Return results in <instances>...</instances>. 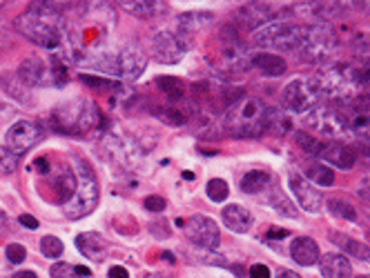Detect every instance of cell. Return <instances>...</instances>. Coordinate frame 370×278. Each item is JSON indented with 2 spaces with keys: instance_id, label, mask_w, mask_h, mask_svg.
<instances>
[{
  "instance_id": "6da1fadb",
  "label": "cell",
  "mask_w": 370,
  "mask_h": 278,
  "mask_svg": "<svg viewBox=\"0 0 370 278\" xmlns=\"http://www.w3.org/2000/svg\"><path fill=\"white\" fill-rule=\"evenodd\" d=\"M312 82L321 98H328V103L339 110L342 107L348 110L364 98V89L359 87L355 78L353 65H346V62H333V65L323 67Z\"/></svg>"
},
{
  "instance_id": "7a4b0ae2",
  "label": "cell",
  "mask_w": 370,
  "mask_h": 278,
  "mask_svg": "<svg viewBox=\"0 0 370 278\" xmlns=\"http://www.w3.org/2000/svg\"><path fill=\"white\" fill-rule=\"evenodd\" d=\"M54 5L43 3L27 9L16 18V29L36 45L45 49H56L62 42V18Z\"/></svg>"
},
{
  "instance_id": "3957f363",
  "label": "cell",
  "mask_w": 370,
  "mask_h": 278,
  "mask_svg": "<svg viewBox=\"0 0 370 278\" xmlns=\"http://www.w3.org/2000/svg\"><path fill=\"white\" fill-rule=\"evenodd\" d=\"M268 119L270 107L266 103L255 96H243L224 112V127L235 136L252 138L268 132Z\"/></svg>"
},
{
  "instance_id": "277c9868",
  "label": "cell",
  "mask_w": 370,
  "mask_h": 278,
  "mask_svg": "<svg viewBox=\"0 0 370 278\" xmlns=\"http://www.w3.org/2000/svg\"><path fill=\"white\" fill-rule=\"evenodd\" d=\"M101 125L103 116L99 107L87 98H72L51 112V127L65 136H87L94 130H101Z\"/></svg>"
},
{
  "instance_id": "5b68a950",
  "label": "cell",
  "mask_w": 370,
  "mask_h": 278,
  "mask_svg": "<svg viewBox=\"0 0 370 278\" xmlns=\"http://www.w3.org/2000/svg\"><path fill=\"white\" fill-rule=\"evenodd\" d=\"M303 125L308 127L310 134L321 138V141L342 143L346 138H353L351 127H348L344 110L335 105H317L310 112H305Z\"/></svg>"
},
{
  "instance_id": "8992f818",
  "label": "cell",
  "mask_w": 370,
  "mask_h": 278,
  "mask_svg": "<svg viewBox=\"0 0 370 278\" xmlns=\"http://www.w3.org/2000/svg\"><path fill=\"white\" fill-rule=\"evenodd\" d=\"M74 174H76V189H74V194L67 202H62V214L72 220H78V218H85L96 207L99 183L92 167L83 158L76 160V172Z\"/></svg>"
},
{
  "instance_id": "52a82bcc",
  "label": "cell",
  "mask_w": 370,
  "mask_h": 278,
  "mask_svg": "<svg viewBox=\"0 0 370 278\" xmlns=\"http://www.w3.org/2000/svg\"><path fill=\"white\" fill-rule=\"evenodd\" d=\"M294 141H297V145L303 149L305 154L319 158L321 163L330 165V167L353 169L355 163H357V152H353V149L344 143L321 141V138H317L308 132H297L294 134Z\"/></svg>"
},
{
  "instance_id": "ba28073f",
  "label": "cell",
  "mask_w": 370,
  "mask_h": 278,
  "mask_svg": "<svg viewBox=\"0 0 370 278\" xmlns=\"http://www.w3.org/2000/svg\"><path fill=\"white\" fill-rule=\"evenodd\" d=\"M303 38H305V27L288 23V20H274V23L261 27L255 34L257 45L274 51H299Z\"/></svg>"
},
{
  "instance_id": "9c48e42d",
  "label": "cell",
  "mask_w": 370,
  "mask_h": 278,
  "mask_svg": "<svg viewBox=\"0 0 370 278\" xmlns=\"http://www.w3.org/2000/svg\"><path fill=\"white\" fill-rule=\"evenodd\" d=\"M337 49H339V38L330 25H310L305 27V38L299 47V56L308 62H328Z\"/></svg>"
},
{
  "instance_id": "30bf717a",
  "label": "cell",
  "mask_w": 370,
  "mask_h": 278,
  "mask_svg": "<svg viewBox=\"0 0 370 278\" xmlns=\"http://www.w3.org/2000/svg\"><path fill=\"white\" fill-rule=\"evenodd\" d=\"M319 92H317L314 82L312 80H305V78H297L288 82L283 87V94H281V103L288 112H294V114H305L310 112L312 107L319 105Z\"/></svg>"
},
{
  "instance_id": "8fae6325",
  "label": "cell",
  "mask_w": 370,
  "mask_h": 278,
  "mask_svg": "<svg viewBox=\"0 0 370 278\" xmlns=\"http://www.w3.org/2000/svg\"><path fill=\"white\" fill-rule=\"evenodd\" d=\"M192 45V40L185 38L183 34H178V31L170 29V31H158V34L152 38V56L158 62H165V65H172V62H178L185 51Z\"/></svg>"
},
{
  "instance_id": "7c38bea8",
  "label": "cell",
  "mask_w": 370,
  "mask_h": 278,
  "mask_svg": "<svg viewBox=\"0 0 370 278\" xmlns=\"http://www.w3.org/2000/svg\"><path fill=\"white\" fill-rule=\"evenodd\" d=\"M43 127L34 121H18L7 130L5 134V141L7 147L12 149L16 156H23L27 154L31 147H36L40 141H43Z\"/></svg>"
},
{
  "instance_id": "4fadbf2b",
  "label": "cell",
  "mask_w": 370,
  "mask_h": 278,
  "mask_svg": "<svg viewBox=\"0 0 370 278\" xmlns=\"http://www.w3.org/2000/svg\"><path fill=\"white\" fill-rule=\"evenodd\" d=\"M185 236L194 245H201L205 250H215L221 243L219 225L210 216H201V214H196V216H192L185 223Z\"/></svg>"
},
{
  "instance_id": "5bb4252c",
  "label": "cell",
  "mask_w": 370,
  "mask_h": 278,
  "mask_svg": "<svg viewBox=\"0 0 370 278\" xmlns=\"http://www.w3.org/2000/svg\"><path fill=\"white\" fill-rule=\"evenodd\" d=\"M145 67L147 58L136 45H128L116 53V76H121L123 80H136L145 71Z\"/></svg>"
},
{
  "instance_id": "9a60e30c",
  "label": "cell",
  "mask_w": 370,
  "mask_h": 278,
  "mask_svg": "<svg viewBox=\"0 0 370 278\" xmlns=\"http://www.w3.org/2000/svg\"><path fill=\"white\" fill-rule=\"evenodd\" d=\"M288 185H290V189H292L294 198H297V202H299V205H301L305 211H310V214H319V211H321V207H323V196H321L319 189H314V187L310 185L308 178H303V176H299V174H290Z\"/></svg>"
},
{
  "instance_id": "2e32d148",
  "label": "cell",
  "mask_w": 370,
  "mask_h": 278,
  "mask_svg": "<svg viewBox=\"0 0 370 278\" xmlns=\"http://www.w3.org/2000/svg\"><path fill=\"white\" fill-rule=\"evenodd\" d=\"M103 149H105V152H110V158L114 160L116 165H121L125 169H130V167L134 169L136 163H139V158H141V154L136 152L134 145L130 141H125L123 136H114V134L105 136Z\"/></svg>"
},
{
  "instance_id": "e0dca14e",
  "label": "cell",
  "mask_w": 370,
  "mask_h": 278,
  "mask_svg": "<svg viewBox=\"0 0 370 278\" xmlns=\"http://www.w3.org/2000/svg\"><path fill=\"white\" fill-rule=\"evenodd\" d=\"M16 73L27 87H40V85H47V80H51V67L47 65V60L36 56H29L20 62Z\"/></svg>"
},
{
  "instance_id": "ac0fdd59",
  "label": "cell",
  "mask_w": 370,
  "mask_h": 278,
  "mask_svg": "<svg viewBox=\"0 0 370 278\" xmlns=\"http://www.w3.org/2000/svg\"><path fill=\"white\" fill-rule=\"evenodd\" d=\"M237 20L241 25L250 27V29L266 27V25H270V23L277 20V9H272L270 5H263V3H250V5L239 7Z\"/></svg>"
},
{
  "instance_id": "d6986e66",
  "label": "cell",
  "mask_w": 370,
  "mask_h": 278,
  "mask_svg": "<svg viewBox=\"0 0 370 278\" xmlns=\"http://www.w3.org/2000/svg\"><path fill=\"white\" fill-rule=\"evenodd\" d=\"M76 247H78V252L83 256H85V259L101 263V261L108 259L110 243L96 232H83V234H78V236H76Z\"/></svg>"
},
{
  "instance_id": "ffe728a7",
  "label": "cell",
  "mask_w": 370,
  "mask_h": 278,
  "mask_svg": "<svg viewBox=\"0 0 370 278\" xmlns=\"http://www.w3.org/2000/svg\"><path fill=\"white\" fill-rule=\"evenodd\" d=\"M290 254L294 263H299L301 267H310L314 263H319V245H317L312 238L308 236H299L292 241V247H290Z\"/></svg>"
},
{
  "instance_id": "44dd1931",
  "label": "cell",
  "mask_w": 370,
  "mask_h": 278,
  "mask_svg": "<svg viewBox=\"0 0 370 278\" xmlns=\"http://www.w3.org/2000/svg\"><path fill=\"white\" fill-rule=\"evenodd\" d=\"M321 267V276L323 278H351L353 276V267L351 261L342 254H326L319 259Z\"/></svg>"
},
{
  "instance_id": "7402d4cb",
  "label": "cell",
  "mask_w": 370,
  "mask_h": 278,
  "mask_svg": "<svg viewBox=\"0 0 370 278\" xmlns=\"http://www.w3.org/2000/svg\"><path fill=\"white\" fill-rule=\"evenodd\" d=\"M252 214L241 207V205H228L224 209V225L230 229V232H237V234H246L250 227H252Z\"/></svg>"
},
{
  "instance_id": "603a6c76",
  "label": "cell",
  "mask_w": 370,
  "mask_h": 278,
  "mask_svg": "<svg viewBox=\"0 0 370 278\" xmlns=\"http://www.w3.org/2000/svg\"><path fill=\"white\" fill-rule=\"evenodd\" d=\"M215 20V16L212 14H196V12H192V14H183V16H178L176 18V23H174V31H178V34H183L185 38H190L192 40L194 38V34L199 29H203L208 23H212Z\"/></svg>"
},
{
  "instance_id": "cb8c5ba5",
  "label": "cell",
  "mask_w": 370,
  "mask_h": 278,
  "mask_svg": "<svg viewBox=\"0 0 370 278\" xmlns=\"http://www.w3.org/2000/svg\"><path fill=\"white\" fill-rule=\"evenodd\" d=\"M299 7H303V9H297V14L308 16L312 20H319V25H328V20L342 14L344 5H339V3H305Z\"/></svg>"
},
{
  "instance_id": "d4e9b609",
  "label": "cell",
  "mask_w": 370,
  "mask_h": 278,
  "mask_svg": "<svg viewBox=\"0 0 370 278\" xmlns=\"http://www.w3.org/2000/svg\"><path fill=\"white\" fill-rule=\"evenodd\" d=\"M49 187L54 189V198L60 202H67L74 194V189H76V174L72 172V169H58L56 176L51 178Z\"/></svg>"
},
{
  "instance_id": "484cf974",
  "label": "cell",
  "mask_w": 370,
  "mask_h": 278,
  "mask_svg": "<svg viewBox=\"0 0 370 278\" xmlns=\"http://www.w3.org/2000/svg\"><path fill=\"white\" fill-rule=\"evenodd\" d=\"M0 87H3L5 92H7V96L9 98H14V101H18V103H31V94H29V87L27 85L20 80V76L18 73H14V71H7V73H0Z\"/></svg>"
},
{
  "instance_id": "4316f807",
  "label": "cell",
  "mask_w": 370,
  "mask_h": 278,
  "mask_svg": "<svg viewBox=\"0 0 370 278\" xmlns=\"http://www.w3.org/2000/svg\"><path fill=\"white\" fill-rule=\"evenodd\" d=\"M250 62H252V67L261 69L266 76H281V73H285V69H288V65H285V60L281 56L268 53V51L255 53V56L250 58Z\"/></svg>"
},
{
  "instance_id": "83f0119b",
  "label": "cell",
  "mask_w": 370,
  "mask_h": 278,
  "mask_svg": "<svg viewBox=\"0 0 370 278\" xmlns=\"http://www.w3.org/2000/svg\"><path fill=\"white\" fill-rule=\"evenodd\" d=\"M156 87L161 89L163 96H167V101L170 103H183L187 101L185 94H187V87L183 80H178L176 76H158L156 78Z\"/></svg>"
},
{
  "instance_id": "f1b7e54d",
  "label": "cell",
  "mask_w": 370,
  "mask_h": 278,
  "mask_svg": "<svg viewBox=\"0 0 370 278\" xmlns=\"http://www.w3.org/2000/svg\"><path fill=\"white\" fill-rule=\"evenodd\" d=\"M333 238H335V243L339 245V247H342L348 256H353V259H359V261L370 263V247H368L366 243L355 241V238H348V236H344V234H333Z\"/></svg>"
},
{
  "instance_id": "f546056e",
  "label": "cell",
  "mask_w": 370,
  "mask_h": 278,
  "mask_svg": "<svg viewBox=\"0 0 370 278\" xmlns=\"http://www.w3.org/2000/svg\"><path fill=\"white\" fill-rule=\"evenodd\" d=\"M272 185V176L268 172H261V169H255V172H248L241 178V189L246 194H259L266 187Z\"/></svg>"
},
{
  "instance_id": "4dcf8cb0",
  "label": "cell",
  "mask_w": 370,
  "mask_h": 278,
  "mask_svg": "<svg viewBox=\"0 0 370 278\" xmlns=\"http://www.w3.org/2000/svg\"><path fill=\"white\" fill-rule=\"evenodd\" d=\"M305 176H308L310 183L319 185V187H330L335 183V172L330 169V165L326 163H312L305 169Z\"/></svg>"
},
{
  "instance_id": "1f68e13d",
  "label": "cell",
  "mask_w": 370,
  "mask_h": 278,
  "mask_svg": "<svg viewBox=\"0 0 370 278\" xmlns=\"http://www.w3.org/2000/svg\"><path fill=\"white\" fill-rule=\"evenodd\" d=\"M328 209H330L335 216H339L344 220H357V209L351 200H346L344 196H328Z\"/></svg>"
},
{
  "instance_id": "d6a6232c",
  "label": "cell",
  "mask_w": 370,
  "mask_h": 278,
  "mask_svg": "<svg viewBox=\"0 0 370 278\" xmlns=\"http://www.w3.org/2000/svg\"><path fill=\"white\" fill-rule=\"evenodd\" d=\"M121 7H125L132 16H139V18H152L156 16L163 7L161 3H147V0H134V3H121Z\"/></svg>"
},
{
  "instance_id": "836d02e7",
  "label": "cell",
  "mask_w": 370,
  "mask_h": 278,
  "mask_svg": "<svg viewBox=\"0 0 370 278\" xmlns=\"http://www.w3.org/2000/svg\"><path fill=\"white\" fill-rule=\"evenodd\" d=\"M156 116L167 125H183L187 121V110H181L176 103H170L167 107H158Z\"/></svg>"
},
{
  "instance_id": "e575fe53",
  "label": "cell",
  "mask_w": 370,
  "mask_h": 278,
  "mask_svg": "<svg viewBox=\"0 0 370 278\" xmlns=\"http://www.w3.org/2000/svg\"><path fill=\"white\" fill-rule=\"evenodd\" d=\"M270 202H272V207L277 209L279 214H283V216H288V218H297V207H294L292 202H290L288 198H285L279 189H274V194H272Z\"/></svg>"
},
{
  "instance_id": "d590c367",
  "label": "cell",
  "mask_w": 370,
  "mask_h": 278,
  "mask_svg": "<svg viewBox=\"0 0 370 278\" xmlns=\"http://www.w3.org/2000/svg\"><path fill=\"white\" fill-rule=\"evenodd\" d=\"M205 191H208L210 200H215V202H224V200L228 198V194H230L228 183H226V180H221V178H212V180H210L208 187H205Z\"/></svg>"
},
{
  "instance_id": "8d00e7d4",
  "label": "cell",
  "mask_w": 370,
  "mask_h": 278,
  "mask_svg": "<svg viewBox=\"0 0 370 278\" xmlns=\"http://www.w3.org/2000/svg\"><path fill=\"white\" fill-rule=\"evenodd\" d=\"M18 158H20V156H16L7 145L0 147V174H12V172H16Z\"/></svg>"
},
{
  "instance_id": "74e56055",
  "label": "cell",
  "mask_w": 370,
  "mask_h": 278,
  "mask_svg": "<svg viewBox=\"0 0 370 278\" xmlns=\"http://www.w3.org/2000/svg\"><path fill=\"white\" fill-rule=\"evenodd\" d=\"M40 250L47 256V259H60L62 254V243L56 236H43L40 238Z\"/></svg>"
},
{
  "instance_id": "f35d334b",
  "label": "cell",
  "mask_w": 370,
  "mask_h": 278,
  "mask_svg": "<svg viewBox=\"0 0 370 278\" xmlns=\"http://www.w3.org/2000/svg\"><path fill=\"white\" fill-rule=\"evenodd\" d=\"M49 274H51V278H81L78 270L69 263H54Z\"/></svg>"
},
{
  "instance_id": "ab89813d",
  "label": "cell",
  "mask_w": 370,
  "mask_h": 278,
  "mask_svg": "<svg viewBox=\"0 0 370 278\" xmlns=\"http://www.w3.org/2000/svg\"><path fill=\"white\" fill-rule=\"evenodd\" d=\"M5 256H7V261H9V263L18 265V263H23V261L27 259V252H25V247H23V245L12 243V245H7Z\"/></svg>"
},
{
  "instance_id": "60d3db41",
  "label": "cell",
  "mask_w": 370,
  "mask_h": 278,
  "mask_svg": "<svg viewBox=\"0 0 370 278\" xmlns=\"http://www.w3.org/2000/svg\"><path fill=\"white\" fill-rule=\"evenodd\" d=\"M85 85H90V87H96V89H116L119 85H116L114 80H105V78H96V76H87V73H81L78 76Z\"/></svg>"
},
{
  "instance_id": "b9f144b4",
  "label": "cell",
  "mask_w": 370,
  "mask_h": 278,
  "mask_svg": "<svg viewBox=\"0 0 370 278\" xmlns=\"http://www.w3.org/2000/svg\"><path fill=\"white\" fill-rule=\"evenodd\" d=\"M165 205L167 202L161 196H147L145 198V209H150V211H163Z\"/></svg>"
},
{
  "instance_id": "7bdbcfd3",
  "label": "cell",
  "mask_w": 370,
  "mask_h": 278,
  "mask_svg": "<svg viewBox=\"0 0 370 278\" xmlns=\"http://www.w3.org/2000/svg\"><path fill=\"white\" fill-rule=\"evenodd\" d=\"M250 278H270V270L266 265H252L250 267Z\"/></svg>"
},
{
  "instance_id": "ee69618b",
  "label": "cell",
  "mask_w": 370,
  "mask_h": 278,
  "mask_svg": "<svg viewBox=\"0 0 370 278\" xmlns=\"http://www.w3.org/2000/svg\"><path fill=\"white\" fill-rule=\"evenodd\" d=\"M359 196L370 202V174L362 180V183H359Z\"/></svg>"
},
{
  "instance_id": "f6af8a7d",
  "label": "cell",
  "mask_w": 370,
  "mask_h": 278,
  "mask_svg": "<svg viewBox=\"0 0 370 278\" xmlns=\"http://www.w3.org/2000/svg\"><path fill=\"white\" fill-rule=\"evenodd\" d=\"M18 220H20V225L27 227V229H36L38 227V220L31 216V214H23V216H20Z\"/></svg>"
},
{
  "instance_id": "bcb514c9",
  "label": "cell",
  "mask_w": 370,
  "mask_h": 278,
  "mask_svg": "<svg viewBox=\"0 0 370 278\" xmlns=\"http://www.w3.org/2000/svg\"><path fill=\"white\" fill-rule=\"evenodd\" d=\"M110 278H128V270L121 267V265H116V267H112V270H110Z\"/></svg>"
},
{
  "instance_id": "7dc6e473",
  "label": "cell",
  "mask_w": 370,
  "mask_h": 278,
  "mask_svg": "<svg viewBox=\"0 0 370 278\" xmlns=\"http://www.w3.org/2000/svg\"><path fill=\"white\" fill-rule=\"evenodd\" d=\"M9 232V216L5 211H0V236Z\"/></svg>"
},
{
  "instance_id": "c3c4849f",
  "label": "cell",
  "mask_w": 370,
  "mask_h": 278,
  "mask_svg": "<svg viewBox=\"0 0 370 278\" xmlns=\"http://www.w3.org/2000/svg\"><path fill=\"white\" fill-rule=\"evenodd\" d=\"M274 278H301V276L297 272H292V270H279Z\"/></svg>"
},
{
  "instance_id": "681fc988",
  "label": "cell",
  "mask_w": 370,
  "mask_h": 278,
  "mask_svg": "<svg viewBox=\"0 0 370 278\" xmlns=\"http://www.w3.org/2000/svg\"><path fill=\"white\" fill-rule=\"evenodd\" d=\"M36 167H40V172L47 174V172H49V160H47V158H38V160H36Z\"/></svg>"
},
{
  "instance_id": "f907efd6",
  "label": "cell",
  "mask_w": 370,
  "mask_h": 278,
  "mask_svg": "<svg viewBox=\"0 0 370 278\" xmlns=\"http://www.w3.org/2000/svg\"><path fill=\"white\" fill-rule=\"evenodd\" d=\"M268 236L270 238H285V236H288V232H285V229H270Z\"/></svg>"
},
{
  "instance_id": "816d5d0a",
  "label": "cell",
  "mask_w": 370,
  "mask_h": 278,
  "mask_svg": "<svg viewBox=\"0 0 370 278\" xmlns=\"http://www.w3.org/2000/svg\"><path fill=\"white\" fill-rule=\"evenodd\" d=\"M14 278H38L36 272H31V270H25V272H16Z\"/></svg>"
},
{
  "instance_id": "f5cc1de1",
  "label": "cell",
  "mask_w": 370,
  "mask_h": 278,
  "mask_svg": "<svg viewBox=\"0 0 370 278\" xmlns=\"http://www.w3.org/2000/svg\"><path fill=\"white\" fill-rule=\"evenodd\" d=\"M76 270H78L81 276H90V270H87V267H76Z\"/></svg>"
},
{
  "instance_id": "db71d44e",
  "label": "cell",
  "mask_w": 370,
  "mask_h": 278,
  "mask_svg": "<svg viewBox=\"0 0 370 278\" xmlns=\"http://www.w3.org/2000/svg\"><path fill=\"white\" fill-rule=\"evenodd\" d=\"M145 278H170V276H165V274H147Z\"/></svg>"
},
{
  "instance_id": "11a10c76",
  "label": "cell",
  "mask_w": 370,
  "mask_h": 278,
  "mask_svg": "<svg viewBox=\"0 0 370 278\" xmlns=\"http://www.w3.org/2000/svg\"><path fill=\"white\" fill-rule=\"evenodd\" d=\"M362 278H370V274H366V276H362Z\"/></svg>"
}]
</instances>
